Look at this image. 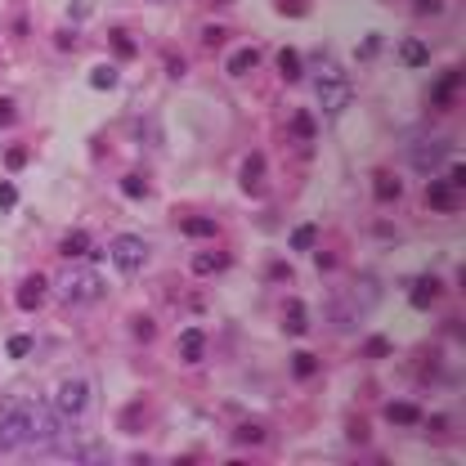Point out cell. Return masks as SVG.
<instances>
[{
	"label": "cell",
	"instance_id": "obj_34",
	"mask_svg": "<svg viewBox=\"0 0 466 466\" xmlns=\"http://www.w3.org/2000/svg\"><path fill=\"white\" fill-rule=\"evenodd\" d=\"M5 166H9V170H23V166H27V153H23V149H9V153H5Z\"/></svg>",
	"mask_w": 466,
	"mask_h": 466
},
{
	"label": "cell",
	"instance_id": "obj_27",
	"mask_svg": "<svg viewBox=\"0 0 466 466\" xmlns=\"http://www.w3.org/2000/svg\"><path fill=\"white\" fill-rule=\"evenodd\" d=\"M291 130H296V139H305V144H310V139H314V117H310V113H296Z\"/></svg>",
	"mask_w": 466,
	"mask_h": 466
},
{
	"label": "cell",
	"instance_id": "obj_42",
	"mask_svg": "<svg viewBox=\"0 0 466 466\" xmlns=\"http://www.w3.org/2000/svg\"><path fill=\"white\" fill-rule=\"evenodd\" d=\"M215 5H229V0H215Z\"/></svg>",
	"mask_w": 466,
	"mask_h": 466
},
{
	"label": "cell",
	"instance_id": "obj_13",
	"mask_svg": "<svg viewBox=\"0 0 466 466\" xmlns=\"http://www.w3.org/2000/svg\"><path fill=\"white\" fill-rule=\"evenodd\" d=\"M426 202H431V211H453L458 206V189L444 180H431V189H426Z\"/></svg>",
	"mask_w": 466,
	"mask_h": 466
},
{
	"label": "cell",
	"instance_id": "obj_25",
	"mask_svg": "<svg viewBox=\"0 0 466 466\" xmlns=\"http://www.w3.org/2000/svg\"><path fill=\"white\" fill-rule=\"evenodd\" d=\"M90 85H94V90H113V85H117V72L108 68V63L94 68V72H90Z\"/></svg>",
	"mask_w": 466,
	"mask_h": 466
},
{
	"label": "cell",
	"instance_id": "obj_30",
	"mask_svg": "<svg viewBox=\"0 0 466 466\" xmlns=\"http://www.w3.org/2000/svg\"><path fill=\"white\" fill-rule=\"evenodd\" d=\"M121 193H130V198H144V193H149V184H144V175H126V180H121Z\"/></svg>",
	"mask_w": 466,
	"mask_h": 466
},
{
	"label": "cell",
	"instance_id": "obj_14",
	"mask_svg": "<svg viewBox=\"0 0 466 466\" xmlns=\"http://www.w3.org/2000/svg\"><path fill=\"white\" fill-rule=\"evenodd\" d=\"M386 422H390V426H422V408H417V403L395 399V403H386Z\"/></svg>",
	"mask_w": 466,
	"mask_h": 466
},
{
	"label": "cell",
	"instance_id": "obj_20",
	"mask_svg": "<svg viewBox=\"0 0 466 466\" xmlns=\"http://www.w3.org/2000/svg\"><path fill=\"white\" fill-rule=\"evenodd\" d=\"M403 63H408V68H426V58H431V50H426V45L422 41H417V36H413V41H403Z\"/></svg>",
	"mask_w": 466,
	"mask_h": 466
},
{
	"label": "cell",
	"instance_id": "obj_38",
	"mask_svg": "<svg viewBox=\"0 0 466 466\" xmlns=\"http://www.w3.org/2000/svg\"><path fill=\"white\" fill-rule=\"evenodd\" d=\"M225 36H229L225 27H206V32H202V41H206V45H220V41H225Z\"/></svg>",
	"mask_w": 466,
	"mask_h": 466
},
{
	"label": "cell",
	"instance_id": "obj_5",
	"mask_svg": "<svg viewBox=\"0 0 466 466\" xmlns=\"http://www.w3.org/2000/svg\"><path fill=\"white\" fill-rule=\"evenodd\" d=\"M113 260L121 274H134V269H144V260H149V242L134 238V233H117L113 238Z\"/></svg>",
	"mask_w": 466,
	"mask_h": 466
},
{
	"label": "cell",
	"instance_id": "obj_29",
	"mask_svg": "<svg viewBox=\"0 0 466 466\" xmlns=\"http://www.w3.org/2000/svg\"><path fill=\"white\" fill-rule=\"evenodd\" d=\"M5 350H9V359H23V354H32V336H23V332H18V336H9V346H5Z\"/></svg>",
	"mask_w": 466,
	"mask_h": 466
},
{
	"label": "cell",
	"instance_id": "obj_8",
	"mask_svg": "<svg viewBox=\"0 0 466 466\" xmlns=\"http://www.w3.org/2000/svg\"><path fill=\"white\" fill-rule=\"evenodd\" d=\"M58 251H63L68 260H99V256H103V251L90 242V233H85V229H72L68 238L58 242Z\"/></svg>",
	"mask_w": 466,
	"mask_h": 466
},
{
	"label": "cell",
	"instance_id": "obj_26",
	"mask_svg": "<svg viewBox=\"0 0 466 466\" xmlns=\"http://www.w3.org/2000/svg\"><path fill=\"white\" fill-rule=\"evenodd\" d=\"M233 435H238V444H260V439H265V426L247 422V426H238V431H233Z\"/></svg>",
	"mask_w": 466,
	"mask_h": 466
},
{
	"label": "cell",
	"instance_id": "obj_33",
	"mask_svg": "<svg viewBox=\"0 0 466 466\" xmlns=\"http://www.w3.org/2000/svg\"><path fill=\"white\" fill-rule=\"evenodd\" d=\"M14 202H18V189L14 184H0V211H9Z\"/></svg>",
	"mask_w": 466,
	"mask_h": 466
},
{
	"label": "cell",
	"instance_id": "obj_21",
	"mask_svg": "<svg viewBox=\"0 0 466 466\" xmlns=\"http://www.w3.org/2000/svg\"><path fill=\"white\" fill-rule=\"evenodd\" d=\"M251 68H260V50H238L229 58V72L233 77H242V72H251Z\"/></svg>",
	"mask_w": 466,
	"mask_h": 466
},
{
	"label": "cell",
	"instance_id": "obj_41",
	"mask_svg": "<svg viewBox=\"0 0 466 466\" xmlns=\"http://www.w3.org/2000/svg\"><path fill=\"white\" fill-rule=\"evenodd\" d=\"M448 184H453V189H462V184H466V166H462V162L453 166V180H448Z\"/></svg>",
	"mask_w": 466,
	"mask_h": 466
},
{
	"label": "cell",
	"instance_id": "obj_32",
	"mask_svg": "<svg viewBox=\"0 0 466 466\" xmlns=\"http://www.w3.org/2000/svg\"><path fill=\"white\" fill-rule=\"evenodd\" d=\"M413 9L431 18V14H444V0H413Z\"/></svg>",
	"mask_w": 466,
	"mask_h": 466
},
{
	"label": "cell",
	"instance_id": "obj_6",
	"mask_svg": "<svg viewBox=\"0 0 466 466\" xmlns=\"http://www.w3.org/2000/svg\"><path fill=\"white\" fill-rule=\"evenodd\" d=\"M444 157H448V139H444V134H426L422 144L408 149V162H413V170H422V175H431Z\"/></svg>",
	"mask_w": 466,
	"mask_h": 466
},
{
	"label": "cell",
	"instance_id": "obj_1",
	"mask_svg": "<svg viewBox=\"0 0 466 466\" xmlns=\"http://www.w3.org/2000/svg\"><path fill=\"white\" fill-rule=\"evenodd\" d=\"M68 417L54 403L41 399H0V448L23 453V448H41L54 444L58 435H68Z\"/></svg>",
	"mask_w": 466,
	"mask_h": 466
},
{
	"label": "cell",
	"instance_id": "obj_9",
	"mask_svg": "<svg viewBox=\"0 0 466 466\" xmlns=\"http://www.w3.org/2000/svg\"><path fill=\"white\" fill-rule=\"evenodd\" d=\"M149 399H130L126 403V408H121V417H117V426H121V431H126V435H139V431H149Z\"/></svg>",
	"mask_w": 466,
	"mask_h": 466
},
{
	"label": "cell",
	"instance_id": "obj_12",
	"mask_svg": "<svg viewBox=\"0 0 466 466\" xmlns=\"http://www.w3.org/2000/svg\"><path fill=\"white\" fill-rule=\"evenodd\" d=\"M283 327L291 336H305L310 332V310H305V301H287L283 305Z\"/></svg>",
	"mask_w": 466,
	"mask_h": 466
},
{
	"label": "cell",
	"instance_id": "obj_24",
	"mask_svg": "<svg viewBox=\"0 0 466 466\" xmlns=\"http://www.w3.org/2000/svg\"><path fill=\"white\" fill-rule=\"evenodd\" d=\"M108 41H113V54H121V58H134V41H130V32H113V36H108Z\"/></svg>",
	"mask_w": 466,
	"mask_h": 466
},
{
	"label": "cell",
	"instance_id": "obj_3",
	"mask_svg": "<svg viewBox=\"0 0 466 466\" xmlns=\"http://www.w3.org/2000/svg\"><path fill=\"white\" fill-rule=\"evenodd\" d=\"M50 287L63 305H94L103 296V278L94 274V269H63Z\"/></svg>",
	"mask_w": 466,
	"mask_h": 466
},
{
	"label": "cell",
	"instance_id": "obj_16",
	"mask_svg": "<svg viewBox=\"0 0 466 466\" xmlns=\"http://www.w3.org/2000/svg\"><path fill=\"white\" fill-rule=\"evenodd\" d=\"M202 354H206V336L198 332V327H189V332L180 336V359H184V363H198Z\"/></svg>",
	"mask_w": 466,
	"mask_h": 466
},
{
	"label": "cell",
	"instance_id": "obj_31",
	"mask_svg": "<svg viewBox=\"0 0 466 466\" xmlns=\"http://www.w3.org/2000/svg\"><path fill=\"white\" fill-rule=\"evenodd\" d=\"M134 336H139V341H153V336H157V323H153L149 314H139V318H134Z\"/></svg>",
	"mask_w": 466,
	"mask_h": 466
},
{
	"label": "cell",
	"instance_id": "obj_10",
	"mask_svg": "<svg viewBox=\"0 0 466 466\" xmlns=\"http://www.w3.org/2000/svg\"><path fill=\"white\" fill-rule=\"evenodd\" d=\"M408 301L417 305V310H431V305L439 301V278H431V274L413 278V287H408Z\"/></svg>",
	"mask_w": 466,
	"mask_h": 466
},
{
	"label": "cell",
	"instance_id": "obj_36",
	"mask_svg": "<svg viewBox=\"0 0 466 466\" xmlns=\"http://www.w3.org/2000/svg\"><path fill=\"white\" fill-rule=\"evenodd\" d=\"M14 121V99H0V130Z\"/></svg>",
	"mask_w": 466,
	"mask_h": 466
},
{
	"label": "cell",
	"instance_id": "obj_40",
	"mask_svg": "<svg viewBox=\"0 0 466 466\" xmlns=\"http://www.w3.org/2000/svg\"><path fill=\"white\" fill-rule=\"evenodd\" d=\"M444 431H448L444 417H431V435H435V439H444Z\"/></svg>",
	"mask_w": 466,
	"mask_h": 466
},
{
	"label": "cell",
	"instance_id": "obj_39",
	"mask_svg": "<svg viewBox=\"0 0 466 466\" xmlns=\"http://www.w3.org/2000/svg\"><path fill=\"white\" fill-rule=\"evenodd\" d=\"M283 14L296 18V14H305V5H301V0H283Z\"/></svg>",
	"mask_w": 466,
	"mask_h": 466
},
{
	"label": "cell",
	"instance_id": "obj_22",
	"mask_svg": "<svg viewBox=\"0 0 466 466\" xmlns=\"http://www.w3.org/2000/svg\"><path fill=\"white\" fill-rule=\"evenodd\" d=\"M180 229L189 233V238H215V220H198V215H189Z\"/></svg>",
	"mask_w": 466,
	"mask_h": 466
},
{
	"label": "cell",
	"instance_id": "obj_28",
	"mask_svg": "<svg viewBox=\"0 0 466 466\" xmlns=\"http://www.w3.org/2000/svg\"><path fill=\"white\" fill-rule=\"evenodd\" d=\"M291 372H296V377H314L318 359H314V354H296V359H291Z\"/></svg>",
	"mask_w": 466,
	"mask_h": 466
},
{
	"label": "cell",
	"instance_id": "obj_19",
	"mask_svg": "<svg viewBox=\"0 0 466 466\" xmlns=\"http://www.w3.org/2000/svg\"><path fill=\"white\" fill-rule=\"evenodd\" d=\"M372 189H377V198H382V202H399L403 184H399L395 175H390V170H382V175H377V184H372Z\"/></svg>",
	"mask_w": 466,
	"mask_h": 466
},
{
	"label": "cell",
	"instance_id": "obj_35",
	"mask_svg": "<svg viewBox=\"0 0 466 466\" xmlns=\"http://www.w3.org/2000/svg\"><path fill=\"white\" fill-rule=\"evenodd\" d=\"M269 278H274V283H287V278H291V269H287L283 260H274V265H269Z\"/></svg>",
	"mask_w": 466,
	"mask_h": 466
},
{
	"label": "cell",
	"instance_id": "obj_11",
	"mask_svg": "<svg viewBox=\"0 0 466 466\" xmlns=\"http://www.w3.org/2000/svg\"><path fill=\"white\" fill-rule=\"evenodd\" d=\"M229 260H233L229 251H198V256H193V274H198V278L225 274V269H229Z\"/></svg>",
	"mask_w": 466,
	"mask_h": 466
},
{
	"label": "cell",
	"instance_id": "obj_4",
	"mask_svg": "<svg viewBox=\"0 0 466 466\" xmlns=\"http://www.w3.org/2000/svg\"><path fill=\"white\" fill-rule=\"evenodd\" d=\"M54 408L68 417H81L85 408H90V386L81 382V377H68V382H58V390H54Z\"/></svg>",
	"mask_w": 466,
	"mask_h": 466
},
{
	"label": "cell",
	"instance_id": "obj_15",
	"mask_svg": "<svg viewBox=\"0 0 466 466\" xmlns=\"http://www.w3.org/2000/svg\"><path fill=\"white\" fill-rule=\"evenodd\" d=\"M260 184H265V153H247V162H242V189L260 193Z\"/></svg>",
	"mask_w": 466,
	"mask_h": 466
},
{
	"label": "cell",
	"instance_id": "obj_17",
	"mask_svg": "<svg viewBox=\"0 0 466 466\" xmlns=\"http://www.w3.org/2000/svg\"><path fill=\"white\" fill-rule=\"evenodd\" d=\"M458 85H462V72H448V77H439L435 94H431V103H435V108H448L453 99H458Z\"/></svg>",
	"mask_w": 466,
	"mask_h": 466
},
{
	"label": "cell",
	"instance_id": "obj_2",
	"mask_svg": "<svg viewBox=\"0 0 466 466\" xmlns=\"http://www.w3.org/2000/svg\"><path fill=\"white\" fill-rule=\"evenodd\" d=\"M314 90H318V99H323V113H327V117H341V113H346V103H350V81H346V72H341L332 58H314Z\"/></svg>",
	"mask_w": 466,
	"mask_h": 466
},
{
	"label": "cell",
	"instance_id": "obj_7",
	"mask_svg": "<svg viewBox=\"0 0 466 466\" xmlns=\"http://www.w3.org/2000/svg\"><path fill=\"white\" fill-rule=\"evenodd\" d=\"M45 296H50V278L45 274H27L18 283V310H41Z\"/></svg>",
	"mask_w": 466,
	"mask_h": 466
},
{
	"label": "cell",
	"instance_id": "obj_23",
	"mask_svg": "<svg viewBox=\"0 0 466 466\" xmlns=\"http://www.w3.org/2000/svg\"><path fill=\"white\" fill-rule=\"evenodd\" d=\"M314 238H318V229H314V225H301L296 233H291V251H310Z\"/></svg>",
	"mask_w": 466,
	"mask_h": 466
},
{
	"label": "cell",
	"instance_id": "obj_37",
	"mask_svg": "<svg viewBox=\"0 0 466 466\" xmlns=\"http://www.w3.org/2000/svg\"><path fill=\"white\" fill-rule=\"evenodd\" d=\"M377 50H382V36H367V41L359 45V58H367V54H377Z\"/></svg>",
	"mask_w": 466,
	"mask_h": 466
},
{
	"label": "cell",
	"instance_id": "obj_18",
	"mask_svg": "<svg viewBox=\"0 0 466 466\" xmlns=\"http://www.w3.org/2000/svg\"><path fill=\"white\" fill-rule=\"evenodd\" d=\"M278 72H283L287 81H301L305 77V58L296 50H278Z\"/></svg>",
	"mask_w": 466,
	"mask_h": 466
}]
</instances>
